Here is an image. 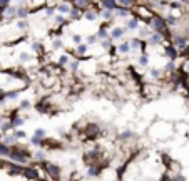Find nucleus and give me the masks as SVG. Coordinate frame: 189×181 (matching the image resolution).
Segmentation results:
<instances>
[{
  "mask_svg": "<svg viewBox=\"0 0 189 181\" xmlns=\"http://www.w3.org/2000/svg\"><path fill=\"white\" fill-rule=\"evenodd\" d=\"M154 27L157 30H162L164 29V22L161 20V19H156V20H154Z\"/></svg>",
  "mask_w": 189,
  "mask_h": 181,
  "instance_id": "nucleus-2",
  "label": "nucleus"
},
{
  "mask_svg": "<svg viewBox=\"0 0 189 181\" xmlns=\"http://www.w3.org/2000/svg\"><path fill=\"white\" fill-rule=\"evenodd\" d=\"M127 49H129V45H127V44H122V45L119 47V51H121V52H127Z\"/></svg>",
  "mask_w": 189,
  "mask_h": 181,
  "instance_id": "nucleus-7",
  "label": "nucleus"
},
{
  "mask_svg": "<svg viewBox=\"0 0 189 181\" xmlns=\"http://www.w3.org/2000/svg\"><path fill=\"white\" fill-rule=\"evenodd\" d=\"M42 136H44V131L42 129H39L37 133H35V138H42Z\"/></svg>",
  "mask_w": 189,
  "mask_h": 181,
  "instance_id": "nucleus-9",
  "label": "nucleus"
},
{
  "mask_svg": "<svg viewBox=\"0 0 189 181\" xmlns=\"http://www.w3.org/2000/svg\"><path fill=\"white\" fill-rule=\"evenodd\" d=\"M129 27H130V29H136V27H137V22H136V20H130L129 22Z\"/></svg>",
  "mask_w": 189,
  "mask_h": 181,
  "instance_id": "nucleus-8",
  "label": "nucleus"
},
{
  "mask_svg": "<svg viewBox=\"0 0 189 181\" xmlns=\"http://www.w3.org/2000/svg\"><path fill=\"white\" fill-rule=\"evenodd\" d=\"M104 5L107 9H114V0H104Z\"/></svg>",
  "mask_w": 189,
  "mask_h": 181,
  "instance_id": "nucleus-6",
  "label": "nucleus"
},
{
  "mask_svg": "<svg viewBox=\"0 0 189 181\" xmlns=\"http://www.w3.org/2000/svg\"><path fill=\"white\" fill-rule=\"evenodd\" d=\"M60 12H69V7L67 5H60Z\"/></svg>",
  "mask_w": 189,
  "mask_h": 181,
  "instance_id": "nucleus-10",
  "label": "nucleus"
},
{
  "mask_svg": "<svg viewBox=\"0 0 189 181\" xmlns=\"http://www.w3.org/2000/svg\"><path fill=\"white\" fill-rule=\"evenodd\" d=\"M12 158H13L15 161H19V163H22V161H25V158H24L22 154H12Z\"/></svg>",
  "mask_w": 189,
  "mask_h": 181,
  "instance_id": "nucleus-5",
  "label": "nucleus"
},
{
  "mask_svg": "<svg viewBox=\"0 0 189 181\" xmlns=\"http://www.w3.org/2000/svg\"><path fill=\"white\" fill-rule=\"evenodd\" d=\"M7 2H9V0H0V5H5Z\"/></svg>",
  "mask_w": 189,
  "mask_h": 181,
  "instance_id": "nucleus-16",
  "label": "nucleus"
},
{
  "mask_svg": "<svg viewBox=\"0 0 189 181\" xmlns=\"http://www.w3.org/2000/svg\"><path fill=\"white\" fill-rule=\"evenodd\" d=\"M47 169H49V173H50V174H54V176H57V174H59V168H57V166H52V164H49V166H47Z\"/></svg>",
  "mask_w": 189,
  "mask_h": 181,
  "instance_id": "nucleus-1",
  "label": "nucleus"
},
{
  "mask_svg": "<svg viewBox=\"0 0 189 181\" xmlns=\"http://www.w3.org/2000/svg\"><path fill=\"white\" fill-rule=\"evenodd\" d=\"M0 13H2V5H0Z\"/></svg>",
  "mask_w": 189,
  "mask_h": 181,
  "instance_id": "nucleus-17",
  "label": "nucleus"
},
{
  "mask_svg": "<svg viewBox=\"0 0 189 181\" xmlns=\"http://www.w3.org/2000/svg\"><path fill=\"white\" fill-rule=\"evenodd\" d=\"M119 15H122V17H124V15H127V12H126V10H119Z\"/></svg>",
  "mask_w": 189,
  "mask_h": 181,
  "instance_id": "nucleus-14",
  "label": "nucleus"
},
{
  "mask_svg": "<svg viewBox=\"0 0 189 181\" xmlns=\"http://www.w3.org/2000/svg\"><path fill=\"white\" fill-rule=\"evenodd\" d=\"M20 171H22L20 168H12V173H20Z\"/></svg>",
  "mask_w": 189,
  "mask_h": 181,
  "instance_id": "nucleus-15",
  "label": "nucleus"
},
{
  "mask_svg": "<svg viewBox=\"0 0 189 181\" xmlns=\"http://www.w3.org/2000/svg\"><path fill=\"white\" fill-rule=\"evenodd\" d=\"M168 51H169V52H168V54H169V55H171V57H176V52L172 51V49H168Z\"/></svg>",
  "mask_w": 189,
  "mask_h": 181,
  "instance_id": "nucleus-13",
  "label": "nucleus"
},
{
  "mask_svg": "<svg viewBox=\"0 0 189 181\" xmlns=\"http://www.w3.org/2000/svg\"><path fill=\"white\" fill-rule=\"evenodd\" d=\"M25 176L30 178V180H35V178H37V173H35L34 169H27V171H25Z\"/></svg>",
  "mask_w": 189,
  "mask_h": 181,
  "instance_id": "nucleus-3",
  "label": "nucleus"
},
{
  "mask_svg": "<svg viewBox=\"0 0 189 181\" xmlns=\"http://www.w3.org/2000/svg\"><path fill=\"white\" fill-rule=\"evenodd\" d=\"M134 2V0H121V4H124V5H130Z\"/></svg>",
  "mask_w": 189,
  "mask_h": 181,
  "instance_id": "nucleus-12",
  "label": "nucleus"
},
{
  "mask_svg": "<svg viewBox=\"0 0 189 181\" xmlns=\"http://www.w3.org/2000/svg\"><path fill=\"white\" fill-rule=\"evenodd\" d=\"M122 32H124L122 29H114V30H112V37H121Z\"/></svg>",
  "mask_w": 189,
  "mask_h": 181,
  "instance_id": "nucleus-4",
  "label": "nucleus"
},
{
  "mask_svg": "<svg viewBox=\"0 0 189 181\" xmlns=\"http://www.w3.org/2000/svg\"><path fill=\"white\" fill-rule=\"evenodd\" d=\"M0 154H7V147L5 146H0Z\"/></svg>",
  "mask_w": 189,
  "mask_h": 181,
  "instance_id": "nucleus-11",
  "label": "nucleus"
}]
</instances>
